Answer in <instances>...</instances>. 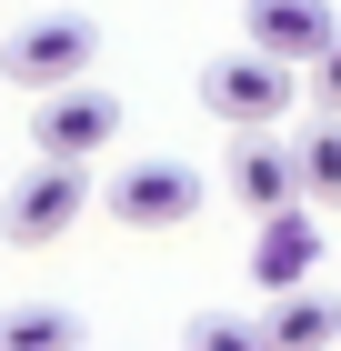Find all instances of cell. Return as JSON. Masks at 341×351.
I'll list each match as a JSON object with an SVG mask.
<instances>
[{"label": "cell", "mask_w": 341, "mask_h": 351, "mask_svg": "<svg viewBox=\"0 0 341 351\" xmlns=\"http://www.w3.org/2000/svg\"><path fill=\"white\" fill-rule=\"evenodd\" d=\"M80 201H101L91 161H51V151H40V161L10 181V201H0V241L10 251H51L60 231L80 221Z\"/></svg>", "instance_id": "1"}, {"label": "cell", "mask_w": 341, "mask_h": 351, "mask_svg": "<svg viewBox=\"0 0 341 351\" xmlns=\"http://www.w3.org/2000/svg\"><path fill=\"white\" fill-rule=\"evenodd\" d=\"M101 60V21H80V10H40L30 30L0 40V81L10 90H51V81H80Z\"/></svg>", "instance_id": "2"}, {"label": "cell", "mask_w": 341, "mask_h": 351, "mask_svg": "<svg viewBox=\"0 0 341 351\" xmlns=\"http://www.w3.org/2000/svg\"><path fill=\"white\" fill-rule=\"evenodd\" d=\"M121 121H131V110L110 101V90H91V71H80V81H51V90H40L30 151H51V161H101L110 141H121Z\"/></svg>", "instance_id": "3"}, {"label": "cell", "mask_w": 341, "mask_h": 351, "mask_svg": "<svg viewBox=\"0 0 341 351\" xmlns=\"http://www.w3.org/2000/svg\"><path fill=\"white\" fill-rule=\"evenodd\" d=\"M201 110H211V121H231V131H271V121L291 110V60L251 51V40L221 51V60L201 71Z\"/></svg>", "instance_id": "4"}, {"label": "cell", "mask_w": 341, "mask_h": 351, "mask_svg": "<svg viewBox=\"0 0 341 351\" xmlns=\"http://www.w3.org/2000/svg\"><path fill=\"white\" fill-rule=\"evenodd\" d=\"M201 201H211V191H201L191 161H121V171L101 181V211L121 221V231H181Z\"/></svg>", "instance_id": "5"}, {"label": "cell", "mask_w": 341, "mask_h": 351, "mask_svg": "<svg viewBox=\"0 0 341 351\" xmlns=\"http://www.w3.org/2000/svg\"><path fill=\"white\" fill-rule=\"evenodd\" d=\"M331 0H241V40L251 51H271V60H321V40H331Z\"/></svg>", "instance_id": "6"}, {"label": "cell", "mask_w": 341, "mask_h": 351, "mask_svg": "<svg viewBox=\"0 0 341 351\" xmlns=\"http://www.w3.org/2000/svg\"><path fill=\"white\" fill-rule=\"evenodd\" d=\"M311 271H321V221L301 211V201L261 211V241H251V281H261V291H291V281H311Z\"/></svg>", "instance_id": "7"}, {"label": "cell", "mask_w": 341, "mask_h": 351, "mask_svg": "<svg viewBox=\"0 0 341 351\" xmlns=\"http://www.w3.org/2000/svg\"><path fill=\"white\" fill-rule=\"evenodd\" d=\"M231 201L241 211H281V201H301V161H291L271 131H231Z\"/></svg>", "instance_id": "8"}, {"label": "cell", "mask_w": 341, "mask_h": 351, "mask_svg": "<svg viewBox=\"0 0 341 351\" xmlns=\"http://www.w3.org/2000/svg\"><path fill=\"white\" fill-rule=\"evenodd\" d=\"M261 341H281V351L341 341V301L321 291V271H311V281H291V291H271V322H261Z\"/></svg>", "instance_id": "9"}, {"label": "cell", "mask_w": 341, "mask_h": 351, "mask_svg": "<svg viewBox=\"0 0 341 351\" xmlns=\"http://www.w3.org/2000/svg\"><path fill=\"white\" fill-rule=\"evenodd\" d=\"M91 322H80L71 301H21V311H0V351H80Z\"/></svg>", "instance_id": "10"}, {"label": "cell", "mask_w": 341, "mask_h": 351, "mask_svg": "<svg viewBox=\"0 0 341 351\" xmlns=\"http://www.w3.org/2000/svg\"><path fill=\"white\" fill-rule=\"evenodd\" d=\"M291 161H301V191H311L321 211H341V110H321L311 131L291 141Z\"/></svg>", "instance_id": "11"}, {"label": "cell", "mask_w": 341, "mask_h": 351, "mask_svg": "<svg viewBox=\"0 0 341 351\" xmlns=\"http://www.w3.org/2000/svg\"><path fill=\"white\" fill-rule=\"evenodd\" d=\"M191 351H241V341H261V331L241 322V311H191V331H181Z\"/></svg>", "instance_id": "12"}, {"label": "cell", "mask_w": 341, "mask_h": 351, "mask_svg": "<svg viewBox=\"0 0 341 351\" xmlns=\"http://www.w3.org/2000/svg\"><path fill=\"white\" fill-rule=\"evenodd\" d=\"M311 71H321V110H341V30L321 40V60H311Z\"/></svg>", "instance_id": "13"}]
</instances>
